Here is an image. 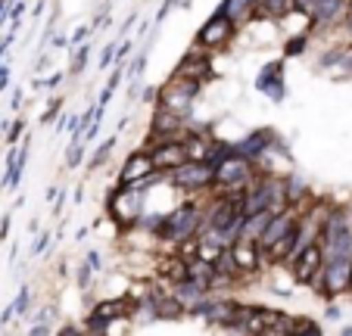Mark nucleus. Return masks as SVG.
Returning <instances> with one entry per match:
<instances>
[{
    "label": "nucleus",
    "instance_id": "obj_1",
    "mask_svg": "<svg viewBox=\"0 0 352 336\" xmlns=\"http://www.w3.org/2000/svg\"><path fill=\"white\" fill-rule=\"evenodd\" d=\"M240 221H243V199H240V190H237L234 197H221L219 203L209 209L206 231L219 234L221 243L231 246V240L237 237V231H240Z\"/></svg>",
    "mask_w": 352,
    "mask_h": 336
},
{
    "label": "nucleus",
    "instance_id": "obj_2",
    "mask_svg": "<svg viewBox=\"0 0 352 336\" xmlns=\"http://www.w3.org/2000/svg\"><path fill=\"white\" fill-rule=\"evenodd\" d=\"M197 227H199V209L190 203L168 212V215H162L160 221H156V234H160L162 240H175V243H181V240H187L190 234H197Z\"/></svg>",
    "mask_w": 352,
    "mask_h": 336
},
{
    "label": "nucleus",
    "instance_id": "obj_3",
    "mask_svg": "<svg viewBox=\"0 0 352 336\" xmlns=\"http://www.w3.org/2000/svg\"><path fill=\"white\" fill-rule=\"evenodd\" d=\"M215 181V165L206 162V159H187L178 168H172V184L178 190H203Z\"/></svg>",
    "mask_w": 352,
    "mask_h": 336
},
{
    "label": "nucleus",
    "instance_id": "obj_4",
    "mask_svg": "<svg viewBox=\"0 0 352 336\" xmlns=\"http://www.w3.org/2000/svg\"><path fill=\"white\" fill-rule=\"evenodd\" d=\"M197 93H199V81L172 75V81H168L166 87H160V106H166V109L187 115V112H190V103L197 100Z\"/></svg>",
    "mask_w": 352,
    "mask_h": 336
},
{
    "label": "nucleus",
    "instance_id": "obj_5",
    "mask_svg": "<svg viewBox=\"0 0 352 336\" xmlns=\"http://www.w3.org/2000/svg\"><path fill=\"white\" fill-rule=\"evenodd\" d=\"M234 28H237V25H234V22L219 10V13L209 16V19L203 22V28L197 32V44L206 47V50H221V47L231 44Z\"/></svg>",
    "mask_w": 352,
    "mask_h": 336
},
{
    "label": "nucleus",
    "instance_id": "obj_6",
    "mask_svg": "<svg viewBox=\"0 0 352 336\" xmlns=\"http://www.w3.org/2000/svg\"><path fill=\"white\" fill-rule=\"evenodd\" d=\"M107 205H109V215L119 218L122 224H134L138 221V215H140V190L125 187V184L116 187V190L109 193Z\"/></svg>",
    "mask_w": 352,
    "mask_h": 336
},
{
    "label": "nucleus",
    "instance_id": "obj_7",
    "mask_svg": "<svg viewBox=\"0 0 352 336\" xmlns=\"http://www.w3.org/2000/svg\"><path fill=\"white\" fill-rule=\"evenodd\" d=\"M138 309L134 305V299H109V302H100L97 309L91 311V321H87V327L94 330V333H107V327L113 321H122V317H131V311Z\"/></svg>",
    "mask_w": 352,
    "mask_h": 336
},
{
    "label": "nucleus",
    "instance_id": "obj_8",
    "mask_svg": "<svg viewBox=\"0 0 352 336\" xmlns=\"http://www.w3.org/2000/svg\"><path fill=\"white\" fill-rule=\"evenodd\" d=\"M253 178V165L246 156H237V153H228L219 165H215V181L219 184H228V187H243L246 181Z\"/></svg>",
    "mask_w": 352,
    "mask_h": 336
},
{
    "label": "nucleus",
    "instance_id": "obj_9",
    "mask_svg": "<svg viewBox=\"0 0 352 336\" xmlns=\"http://www.w3.org/2000/svg\"><path fill=\"white\" fill-rule=\"evenodd\" d=\"M150 159H153L156 172H172L181 162H187V146H184V140H178V137L160 140V144L153 146V153H150Z\"/></svg>",
    "mask_w": 352,
    "mask_h": 336
},
{
    "label": "nucleus",
    "instance_id": "obj_10",
    "mask_svg": "<svg viewBox=\"0 0 352 336\" xmlns=\"http://www.w3.org/2000/svg\"><path fill=\"white\" fill-rule=\"evenodd\" d=\"M290 262H293V277L302 280V284H309V280L321 271V265H324V249H321V243L315 240V243H309L299 256H293Z\"/></svg>",
    "mask_w": 352,
    "mask_h": 336
},
{
    "label": "nucleus",
    "instance_id": "obj_11",
    "mask_svg": "<svg viewBox=\"0 0 352 336\" xmlns=\"http://www.w3.org/2000/svg\"><path fill=\"white\" fill-rule=\"evenodd\" d=\"M349 265L352 258H340L331 256L321 265V277H324V296H337L346 290V280H349Z\"/></svg>",
    "mask_w": 352,
    "mask_h": 336
},
{
    "label": "nucleus",
    "instance_id": "obj_12",
    "mask_svg": "<svg viewBox=\"0 0 352 336\" xmlns=\"http://www.w3.org/2000/svg\"><path fill=\"white\" fill-rule=\"evenodd\" d=\"M184 119L187 115H181V112H172V109H166V106H160L153 115V125H150V134L156 137V144H160V140H175L181 134V128H184Z\"/></svg>",
    "mask_w": 352,
    "mask_h": 336
},
{
    "label": "nucleus",
    "instance_id": "obj_13",
    "mask_svg": "<svg viewBox=\"0 0 352 336\" xmlns=\"http://www.w3.org/2000/svg\"><path fill=\"white\" fill-rule=\"evenodd\" d=\"M228 252H231L234 265H237V271H259L262 265V252H259V243H253V240H240L234 237L231 246H228Z\"/></svg>",
    "mask_w": 352,
    "mask_h": 336
},
{
    "label": "nucleus",
    "instance_id": "obj_14",
    "mask_svg": "<svg viewBox=\"0 0 352 336\" xmlns=\"http://www.w3.org/2000/svg\"><path fill=\"white\" fill-rule=\"evenodd\" d=\"M153 159H150V153H134V156L125 159V165H122L119 172V184H134V181L146 178V175H153Z\"/></svg>",
    "mask_w": 352,
    "mask_h": 336
},
{
    "label": "nucleus",
    "instance_id": "obj_15",
    "mask_svg": "<svg viewBox=\"0 0 352 336\" xmlns=\"http://www.w3.org/2000/svg\"><path fill=\"white\" fill-rule=\"evenodd\" d=\"M209 72V56L203 53V47H193V50H187L184 53V60L178 63V72L175 75H181V78H190V81H203V75Z\"/></svg>",
    "mask_w": 352,
    "mask_h": 336
},
{
    "label": "nucleus",
    "instance_id": "obj_16",
    "mask_svg": "<svg viewBox=\"0 0 352 336\" xmlns=\"http://www.w3.org/2000/svg\"><path fill=\"white\" fill-rule=\"evenodd\" d=\"M221 13H225L234 25H243V22L253 19L256 7H253V0H225V3H221Z\"/></svg>",
    "mask_w": 352,
    "mask_h": 336
},
{
    "label": "nucleus",
    "instance_id": "obj_17",
    "mask_svg": "<svg viewBox=\"0 0 352 336\" xmlns=\"http://www.w3.org/2000/svg\"><path fill=\"white\" fill-rule=\"evenodd\" d=\"M268 137V131H256V134H250V137H243V144H237V146H231V153H237V156H246V159H253V156H259L262 150H265L272 140H265Z\"/></svg>",
    "mask_w": 352,
    "mask_h": 336
},
{
    "label": "nucleus",
    "instance_id": "obj_18",
    "mask_svg": "<svg viewBox=\"0 0 352 336\" xmlns=\"http://www.w3.org/2000/svg\"><path fill=\"white\" fill-rule=\"evenodd\" d=\"M187 315V305L181 299H162L156 296V317H166V321H181Z\"/></svg>",
    "mask_w": 352,
    "mask_h": 336
},
{
    "label": "nucleus",
    "instance_id": "obj_19",
    "mask_svg": "<svg viewBox=\"0 0 352 336\" xmlns=\"http://www.w3.org/2000/svg\"><path fill=\"white\" fill-rule=\"evenodd\" d=\"M343 7H346V0H315L312 16H315L318 22H331L333 16L343 13Z\"/></svg>",
    "mask_w": 352,
    "mask_h": 336
},
{
    "label": "nucleus",
    "instance_id": "obj_20",
    "mask_svg": "<svg viewBox=\"0 0 352 336\" xmlns=\"http://www.w3.org/2000/svg\"><path fill=\"white\" fill-rule=\"evenodd\" d=\"M160 274H166V277H172L175 284L178 280H187V258H166V262H160Z\"/></svg>",
    "mask_w": 352,
    "mask_h": 336
},
{
    "label": "nucleus",
    "instance_id": "obj_21",
    "mask_svg": "<svg viewBox=\"0 0 352 336\" xmlns=\"http://www.w3.org/2000/svg\"><path fill=\"white\" fill-rule=\"evenodd\" d=\"M187 146V159H209L212 153V140L209 137H184Z\"/></svg>",
    "mask_w": 352,
    "mask_h": 336
},
{
    "label": "nucleus",
    "instance_id": "obj_22",
    "mask_svg": "<svg viewBox=\"0 0 352 336\" xmlns=\"http://www.w3.org/2000/svg\"><path fill=\"white\" fill-rule=\"evenodd\" d=\"M113 146H116V140H107V144H103V146H97V153H94V156H91V165H87V168H100V165L107 162V156H109V153H113Z\"/></svg>",
    "mask_w": 352,
    "mask_h": 336
},
{
    "label": "nucleus",
    "instance_id": "obj_23",
    "mask_svg": "<svg viewBox=\"0 0 352 336\" xmlns=\"http://www.w3.org/2000/svg\"><path fill=\"white\" fill-rule=\"evenodd\" d=\"M262 3H268V10L274 16H287L293 10V0H262Z\"/></svg>",
    "mask_w": 352,
    "mask_h": 336
},
{
    "label": "nucleus",
    "instance_id": "obj_24",
    "mask_svg": "<svg viewBox=\"0 0 352 336\" xmlns=\"http://www.w3.org/2000/svg\"><path fill=\"white\" fill-rule=\"evenodd\" d=\"M81 140H72V144H69V168H75V165L81 162Z\"/></svg>",
    "mask_w": 352,
    "mask_h": 336
},
{
    "label": "nucleus",
    "instance_id": "obj_25",
    "mask_svg": "<svg viewBox=\"0 0 352 336\" xmlns=\"http://www.w3.org/2000/svg\"><path fill=\"white\" fill-rule=\"evenodd\" d=\"M28 299H32V296H28V287H22V290H19V299L13 302V311H16V315H25Z\"/></svg>",
    "mask_w": 352,
    "mask_h": 336
},
{
    "label": "nucleus",
    "instance_id": "obj_26",
    "mask_svg": "<svg viewBox=\"0 0 352 336\" xmlns=\"http://www.w3.org/2000/svg\"><path fill=\"white\" fill-rule=\"evenodd\" d=\"M85 63H87V41H85V44H81V50H78V53H75L72 72H75V75H78V72H81V69H85Z\"/></svg>",
    "mask_w": 352,
    "mask_h": 336
},
{
    "label": "nucleus",
    "instance_id": "obj_27",
    "mask_svg": "<svg viewBox=\"0 0 352 336\" xmlns=\"http://www.w3.org/2000/svg\"><path fill=\"white\" fill-rule=\"evenodd\" d=\"M116 60V44H109L107 50H103V56H100V69H109Z\"/></svg>",
    "mask_w": 352,
    "mask_h": 336
},
{
    "label": "nucleus",
    "instance_id": "obj_28",
    "mask_svg": "<svg viewBox=\"0 0 352 336\" xmlns=\"http://www.w3.org/2000/svg\"><path fill=\"white\" fill-rule=\"evenodd\" d=\"M10 13H13V16H10V19H13V25H19L22 13H25V3H16V7H13V10H10Z\"/></svg>",
    "mask_w": 352,
    "mask_h": 336
},
{
    "label": "nucleus",
    "instance_id": "obj_29",
    "mask_svg": "<svg viewBox=\"0 0 352 336\" xmlns=\"http://www.w3.org/2000/svg\"><path fill=\"white\" fill-rule=\"evenodd\" d=\"M10 221H13L10 215H3V221H0V243H3V240H7V234H10Z\"/></svg>",
    "mask_w": 352,
    "mask_h": 336
},
{
    "label": "nucleus",
    "instance_id": "obj_30",
    "mask_svg": "<svg viewBox=\"0 0 352 336\" xmlns=\"http://www.w3.org/2000/svg\"><path fill=\"white\" fill-rule=\"evenodd\" d=\"M19 134H22V122H16V125L10 128V137H7V144H16V140H19Z\"/></svg>",
    "mask_w": 352,
    "mask_h": 336
},
{
    "label": "nucleus",
    "instance_id": "obj_31",
    "mask_svg": "<svg viewBox=\"0 0 352 336\" xmlns=\"http://www.w3.org/2000/svg\"><path fill=\"white\" fill-rule=\"evenodd\" d=\"M32 333H34V336H47V333H54V327H47V324H34Z\"/></svg>",
    "mask_w": 352,
    "mask_h": 336
},
{
    "label": "nucleus",
    "instance_id": "obj_32",
    "mask_svg": "<svg viewBox=\"0 0 352 336\" xmlns=\"http://www.w3.org/2000/svg\"><path fill=\"white\" fill-rule=\"evenodd\" d=\"M47 240H50V234H41L38 240H34V246H32V252H41L47 246Z\"/></svg>",
    "mask_w": 352,
    "mask_h": 336
},
{
    "label": "nucleus",
    "instance_id": "obj_33",
    "mask_svg": "<svg viewBox=\"0 0 352 336\" xmlns=\"http://www.w3.org/2000/svg\"><path fill=\"white\" fill-rule=\"evenodd\" d=\"M85 38H87V28H78V32L72 34V44H75V47H81V44H85Z\"/></svg>",
    "mask_w": 352,
    "mask_h": 336
},
{
    "label": "nucleus",
    "instance_id": "obj_34",
    "mask_svg": "<svg viewBox=\"0 0 352 336\" xmlns=\"http://www.w3.org/2000/svg\"><path fill=\"white\" fill-rule=\"evenodd\" d=\"M87 265H91L94 271H100V268H103V265H100V256H97V252H91V256H87Z\"/></svg>",
    "mask_w": 352,
    "mask_h": 336
},
{
    "label": "nucleus",
    "instance_id": "obj_35",
    "mask_svg": "<svg viewBox=\"0 0 352 336\" xmlns=\"http://www.w3.org/2000/svg\"><path fill=\"white\" fill-rule=\"evenodd\" d=\"M87 277H91V265H87V268H78V280H81V287H87Z\"/></svg>",
    "mask_w": 352,
    "mask_h": 336
},
{
    "label": "nucleus",
    "instance_id": "obj_36",
    "mask_svg": "<svg viewBox=\"0 0 352 336\" xmlns=\"http://www.w3.org/2000/svg\"><path fill=\"white\" fill-rule=\"evenodd\" d=\"M56 112H60V103H54V106H50V109H47L44 122H54V119H56Z\"/></svg>",
    "mask_w": 352,
    "mask_h": 336
},
{
    "label": "nucleus",
    "instance_id": "obj_37",
    "mask_svg": "<svg viewBox=\"0 0 352 336\" xmlns=\"http://www.w3.org/2000/svg\"><path fill=\"white\" fill-rule=\"evenodd\" d=\"M327 317H331V321H337V317H340V309H333V305H331V309H327Z\"/></svg>",
    "mask_w": 352,
    "mask_h": 336
},
{
    "label": "nucleus",
    "instance_id": "obj_38",
    "mask_svg": "<svg viewBox=\"0 0 352 336\" xmlns=\"http://www.w3.org/2000/svg\"><path fill=\"white\" fill-rule=\"evenodd\" d=\"M346 290H352V265H349V280H346Z\"/></svg>",
    "mask_w": 352,
    "mask_h": 336
},
{
    "label": "nucleus",
    "instance_id": "obj_39",
    "mask_svg": "<svg viewBox=\"0 0 352 336\" xmlns=\"http://www.w3.org/2000/svg\"><path fill=\"white\" fill-rule=\"evenodd\" d=\"M259 3H262V0H253V7H259Z\"/></svg>",
    "mask_w": 352,
    "mask_h": 336
}]
</instances>
